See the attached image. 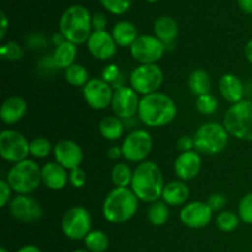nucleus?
<instances>
[{
  "mask_svg": "<svg viewBox=\"0 0 252 252\" xmlns=\"http://www.w3.org/2000/svg\"><path fill=\"white\" fill-rule=\"evenodd\" d=\"M213 211L207 202H191L185 204L180 211L182 224L189 229H203L211 223Z\"/></svg>",
  "mask_w": 252,
  "mask_h": 252,
  "instance_id": "obj_16",
  "label": "nucleus"
},
{
  "mask_svg": "<svg viewBox=\"0 0 252 252\" xmlns=\"http://www.w3.org/2000/svg\"><path fill=\"white\" fill-rule=\"evenodd\" d=\"M196 107L201 115L204 116H211L218 108V101L211 94H206V95H202L197 97L196 101Z\"/></svg>",
  "mask_w": 252,
  "mask_h": 252,
  "instance_id": "obj_35",
  "label": "nucleus"
},
{
  "mask_svg": "<svg viewBox=\"0 0 252 252\" xmlns=\"http://www.w3.org/2000/svg\"><path fill=\"white\" fill-rule=\"evenodd\" d=\"M147 1H149V2H158V1H159V0H147Z\"/></svg>",
  "mask_w": 252,
  "mask_h": 252,
  "instance_id": "obj_53",
  "label": "nucleus"
},
{
  "mask_svg": "<svg viewBox=\"0 0 252 252\" xmlns=\"http://www.w3.org/2000/svg\"><path fill=\"white\" fill-rule=\"evenodd\" d=\"M133 179V171L127 164L123 162H118L113 166L112 171H111V180H112L113 185L116 187H126L130 186Z\"/></svg>",
  "mask_w": 252,
  "mask_h": 252,
  "instance_id": "obj_32",
  "label": "nucleus"
},
{
  "mask_svg": "<svg viewBox=\"0 0 252 252\" xmlns=\"http://www.w3.org/2000/svg\"><path fill=\"white\" fill-rule=\"evenodd\" d=\"M238 4L244 12L252 15V0H238Z\"/></svg>",
  "mask_w": 252,
  "mask_h": 252,
  "instance_id": "obj_47",
  "label": "nucleus"
},
{
  "mask_svg": "<svg viewBox=\"0 0 252 252\" xmlns=\"http://www.w3.org/2000/svg\"><path fill=\"white\" fill-rule=\"evenodd\" d=\"M91 25H93L94 31H102L106 29L107 25V19L102 12H96L91 16Z\"/></svg>",
  "mask_w": 252,
  "mask_h": 252,
  "instance_id": "obj_43",
  "label": "nucleus"
},
{
  "mask_svg": "<svg viewBox=\"0 0 252 252\" xmlns=\"http://www.w3.org/2000/svg\"><path fill=\"white\" fill-rule=\"evenodd\" d=\"M98 130H100V134L106 140L115 142V140H118L122 137L125 128H123V123L121 118H118L117 116H107V117H103L100 121Z\"/></svg>",
  "mask_w": 252,
  "mask_h": 252,
  "instance_id": "obj_27",
  "label": "nucleus"
},
{
  "mask_svg": "<svg viewBox=\"0 0 252 252\" xmlns=\"http://www.w3.org/2000/svg\"><path fill=\"white\" fill-rule=\"evenodd\" d=\"M30 142L22 133L14 129H5L0 133V155L5 161L17 164L27 159Z\"/></svg>",
  "mask_w": 252,
  "mask_h": 252,
  "instance_id": "obj_10",
  "label": "nucleus"
},
{
  "mask_svg": "<svg viewBox=\"0 0 252 252\" xmlns=\"http://www.w3.org/2000/svg\"><path fill=\"white\" fill-rule=\"evenodd\" d=\"M100 2L111 14L122 15L129 10L132 0H100Z\"/></svg>",
  "mask_w": 252,
  "mask_h": 252,
  "instance_id": "obj_37",
  "label": "nucleus"
},
{
  "mask_svg": "<svg viewBox=\"0 0 252 252\" xmlns=\"http://www.w3.org/2000/svg\"><path fill=\"white\" fill-rule=\"evenodd\" d=\"M76 56H78V49H76V44L71 43V42L65 41L64 43L59 44L56 47L52 56V62H53L54 66L59 69H68L73 64H75Z\"/></svg>",
  "mask_w": 252,
  "mask_h": 252,
  "instance_id": "obj_26",
  "label": "nucleus"
},
{
  "mask_svg": "<svg viewBox=\"0 0 252 252\" xmlns=\"http://www.w3.org/2000/svg\"><path fill=\"white\" fill-rule=\"evenodd\" d=\"M166 46L150 34H142L130 47V54L139 64H157L162 58Z\"/></svg>",
  "mask_w": 252,
  "mask_h": 252,
  "instance_id": "obj_12",
  "label": "nucleus"
},
{
  "mask_svg": "<svg viewBox=\"0 0 252 252\" xmlns=\"http://www.w3.org/2000/svg\"><path fill=\"white\" fill-rule=\"evenodd\" d=\"M122 155L129 162H143L153 149V139L149 132L135 129L130 132L123 140Z\"/></svg>",
  "mask_w": 252,
  "mask_h": 252,
  "instance_id": "obj_11",
  "label": "nucleus"
},
{
  "mask_svg": "<svg viewBox=\"0 0 252 252\" xmlns=\"http://www.w3.org/2000/svg\"><path fill=\"white\" fill-rule=\"evenodd\" d=\"M9 212L16 220L22 223H34L42 218V207L30 194H17L9 203Z\"/></svg>",
  "mask_w": 252,
  "mask_h": 252,
  "instance_id": "obj_14",
  "label": "nucleus"
},
{
  "mask_svg": "<svg viewBox=\"0 0 252 252\" xmlns=\"http://www.w3.org/2000/svg\"><path fill=\"white\" fill-rule=\"evenodd\" d=\"M219 93L221 97L230 105L240 102L244 100L245 88L243 81L235 74H224L219 80Z\"/></svg>",
  "mask_w": 252,
  "mask_h": 252,
  "instance_id": "obj_21",
  "label": "nucleus"
},
{
  "mask_svg": "<svg viewBox=\"0 0 252 252\" xmlns=\"http://www.w3.org/2000/svg\"><path fill=\"white\" fill-rule=\"evenodd\" d=\"M139 102V94L135 93L130 86H122L115 90L111 107L118 118L128 120L138 115Z\"/></svg>",
  "mask_w": 252,
  "mask_h": 252,
  "instance_id": "obj_15",
  "label": "nucleus"
},
{
  "mask_svg": "<svg viewBox=\"0 0 252 252\" xmlns=\"http://www.w3.org/2000/svg\"><path fill=\"white\" fill-rule=\"evenodd\" d=\"M0 252H9V250H7V249H5V248H1V249H0Z\"/></svg>",
  "mask_w": 252,
  "mask_h": 252,
  "instance_id": "obj_52",
  "label": "nucleus"
},
{
  "mask_svg": "<svg viewBox=\"0 0 252 252\" xmlns=\"http://www.w3.org/2000/svg\"><path fill=\"white\" fill-rule=\"evenodd\" d=\"M86 172L81 167H76L69 172V182L75 189H81L86 184Z\"/></svg>",
  "mask_w": 252,
  "mask_h": 252,
  "instance_id": "obj_39",
  "label": "nucleus"
},
{
  "mask_svg": "<svg viewBox=\"0 0 252 252\" xmlns=\"http://www.w3.org/2000/svg\"><path fill=\"white\" fill-rule=\"evenodd\" d=\"M169 206L164 201H157L150 203L148 209V220L154 226H162L169 219Z\"/></svg>",
  "mask_w": 252,
  "mask_h": 252,
  "instance_id": "obj_29",
  "label": "nucleus"
},
{
  "mask_svg": "<svg viewBox=\"0 0 252 252\" xmlns=\"http://www.w3.org/2000/svg\"><path fill=\"white\" fill-rule=\"evenodd\" d=\"M0 16H1V29H0V39H4L5 34H6L7 26H9V20H7L6 14L4 11L0 12Z\"/></svg>",
  "mask_w": 252,
  "mask_h": 252,
  "instance_id": "obj_46",
  "label": "nucleus"
},
{
  "mask_svg": "<svg viewBox=\"0 0 252 252\" xmlns=\"http://www.w3.org/2000/svg\"><path fill=\"white\" fill-rule=\"evenodd\" d=\"M107 155L110 157V159H112V160L120 159L121 157H123L122 148L118 147V145H113V147H111L110 149L107 150Z\"/></svg>",
  "mask_w": 252,
  "mask_h": 252,
  "instance_id": "obj_45",
  "label": "nucleus"
},
{
  "mask_svg": "<svg viewBox=\"0 0 252 252\" xmlns=\"http://www.w3.org/2000/svg\"><path fill=\"white\" fill-rule=\"evenodd\" d=\"M137 196L128 187H116L106 196L102 204L103 218L112 224L130 220L138 211Z\"/></svg>",
  "mask_w": 252,
  "mask_h": 252,
  "instance_id": "obj_3",
  "label": "nucleus"
},
{
  "mask_svg": "<svg viewBox=\"0 0 252 252\" xmlns=\"http://www.w3.org/2000/svg\"><path fill=\"white\" fill-rule=\"evenodd\" d=\"M53 148L49 139L44 137H37L30 142V154L36 159H44L51 154Z\"/></svg>",
  "mask_w": 252,
  "mask_h": 252,
  "instance_id": "obj_34",
  "label": "nucleus"
},
{
  "mask_svg": "<svg viewBox=\"0 0 252 252\" xmlns=\"http://www.w3.org/2000/svg\"><path fill=\"white\" fill-rule=\"evenodd\" d=\"M194 148L207 155H216L223 152L229 143V133L223 125L206 122L194 133Z\"/></svg>",
  "mask_w": 252,
  "mask_h": 252,
  "instance_id": "obj_7",
  "label": "nucleus"
},
{
  "mask_svg": "<svg viewBox=\"0 0 252 252\" xmlns=\"http://www.w3.org/2000/svg\"><path fill=\"white\" fill-rule=\"evenodd\" d=\"M86 250L90 252H105L110 246L108 236L101 230H91L84 239Z\"/></svg>",
  "mask_w": 252,
  "mask_h": 252,
  "instance_id": "obj_30",
  "label": "nucleus"
},
{
  "mask_svg": "<svg viewBox=\"0 0 252 252\" xmlns=\"http://www.w3.org/2000/svg\"><path fill=\"white\" fill-rule=\"evenodd\" d=\"M0 56L6 61H17L22 58L24 52L16 42H7L6 44H2L0 47Z\"/></svg>",
  "mask_w": 252,
  "mask_h": 252,
  "instance_id": "obj_38",
  "label": "nucleus"
},
{
  "mask_svg": "<svg viewBox=\"0 0 252 252\" xmlns=\"http://www.w3.org/2000/svg\"><path fill=\"white\" fill-rule=\"evenodd\" d=\"M223 126L231 137L252 142V101L243 100L231 105L224 116Z\"/></svg>",
  "mask_w": 252,
  "mask_h": 252,
  "instance_id": "obj_6",
  "label": "nucleus"
},
{
  "mask_svg": "<svg viewBox=\"0 0 252 252\" xmlns=\"http://www.w3.org/2000/svg\"><path fill=\"white\" fill-rule=\"evenodd\" d=\"M177 148L181 153L191 152L194 148V140L193 138L187 137V135H182L179 140H177Z\"/></svg>",
  "mask_w": 252,
  "mask_h": 252,
  "instance_id": "obj_44",
  "label": "nucleus"
},
{
  "mask_svg": "<svg viewBox=\"0 0 252 252\" xmlns=\"http://www.w3.org/2000/svg\"><path fill=\"white\" fill-rule=\"evenodd\" d=\"M164 176L154 161H143L133 171L130 189L137 198L145 203H153L161 198L164 191Z\"/></svg>",
  "mask_w": 252,
  "mask_h": 252,
  "instance_id": "obj_1",
  "label": "nucleus"
},
{
  "mask_svg": "<svg viewBox=\"0 0 252 252\" xmlns=\"http://www.w3.org/2000/svg\"><path fill=\"white\" fill-rule=\"evenodd\" d=\"M69 182V174L65 167L57 161L48 162L42 166V184L49 189H63Z\"/></svg>",
  "mask_w": 252,
  "mask_h": 252,
  "instance_id": "obj_20",
  "label": "nucleus"
},
{
  "mask_svg": "<svg viewBox=\"0 0 252 252\" xmlns=\"http://www.w3.org/2000/svg\"><path fill=\"white\" fill-rule=\"evenodd\" d=\"M65 41H66V39L64 38V36L61 33V32H59V33H57V34H54L53 42H54V44H56V47L59 46V44L64 43V42H65Z\"/></svg>",
  "mask_w": 252,
  "mask_h": 252,
  "instance_id": "obj_50",
  "label": "nucleus"
},
{
  "mask_svg": "<svg viewBox=\"0 0 252 252\" xmlns=\"http://www.w3.org/2000/svg\"><path fill=\"white\" fill-rule=\"evenodd\" d=\"M154 33L165 46L174 43L179 36V26L177 22L170 16H161L155 21Z\"/></svg>",
  "mask_w": 252,
  "mask_h": 252,
  "instance_id": "obj_24",
  "label": "nucleus"
},
{
  "mask_svg": "<svg viewBox=\"0 0 252 252\" xmlns=\"http://www.w3.org/2000/svg\"><path fill=\"white\" fill-rule=\"evenodd\" d=\"M189 90L198 97V96L209 94L212 88V81L209 74L203 69H196L189 74Z\"/></svg>",
  "mask_w": 252,
  "mask_h": 252,
  "instance_id": "obj_28",
  "label": "nucleus"
},
{
  "mask_svg": "<svg viewBox=\"0 0 252 252\" xmlns=\"http://www.w3.org/2000/svg\"><path fill=\"white\" fill-rule=\"evenodd\" d=\"M113 86L101 78H94L89 80L83 88V96L89 107L95 111L106 110L111 106L113 98Z\"/></svg>",
  "mask_w": 252,
  "mask_h": 252,
  "instance_id": "obj_13",
  "label": "nucleus"
},
{
  "mask_svg": "<svg viewBox=\"0 0 252 252\" xmlns=\"http://www.w3.org/2000/svg\"><path fill=\"white\" fill-rule=\"evenodd\" d=\"M202 167V159L194 150L181 153L176 158L174 164V171L181 181H191L198 176Z\"/></svg>",
  "mask_w": 252,
  "mask_h": 252,
  "instance_id": "obj_19",
  "label": "nucleus"
},
{
  "mask_svg": "<svg viewBox=\"0 0 252 252\" xmlns=\"http://www.w3.org/2000/svg\"><path fill=\"white\" fill-rule=\"evenodd\" d=\"M176 115V103L166 94L158 91L140 97L138 117L148 127L169 125L175 120Z\"/></svg>",
  "mask_w": 252,
  "mask_h": 252,
  "instance_id": "obj_2",
  "label": "nucleus"
},
{
  "mask_svg": "<svg viewBox=\"0 0 252 252\" xmlns=\"http://www.w3.org/2000/svg\"><path fill=\"white\" fill-rule=\"evenodd\" d=\"M164 81V71L158 64H139L129 75L130 88L139 95L158 93Z\"/></svg>",
  "mask_w": 252,
  "mask_h": 252,
  "instance_id": "obj_8",
  "label": "nucleus"
},
{
  "mask_svg": "<svg viewBox=\"0 0 252 252\" xmlns=\"http://www.w3.org/2000/svg\"><path fill=\"white\" fill-rule=\"evenodd\" d=\"M118 78H121V71L116 64H108L105 69L102 70V78L105 81H107L108 84H111L112 86H115V84L117 83Z\"/></svg>",
  "mask_w": 252,
  "mask_h": 252,
  "instance_id": "obj_40",
  "label": "nucleus"
},
{
  "mask_svg": "<svg viewBox=\"0 0 252 252\" xmlns=\"http://www.w3.org/2000/svg\"><path fill=\"white\" fill-rule=\"evenodd\" d=\"M53 154L56 161L69 171L76 169V167H80L84 160V153L80 145L74 140L69 139H64L57 143L53 148Z\"/></svg>",
  "mask_w": 252,
  "mask_h": 252,
  "instance_id": "obj_18",
  "label": "nucleus"
},
{
  "mask_svg": "<svg viewBox=\"0 0 252 252\" xmlns=\"http://www.w3.org/2000/svg\"><path fill=\"white\" fill-rule=\"evenodd\" d=\"M245 57L249 61V63L252 64V38L246 43L245 46Z\"/></svg>",
  "mask_w": 252,
  "mask_h": 252,
  "instance_id": "obj_48",
  "label": "nucleus"
},
{
  "mask_svg": "<svg viewBox=\"0 0 252 252\" xmlns=\"http://www.w3.org/2000/svg\"><path fill=\"white\" fill-rule=\"evenodd\" d=\"M113 39L118 47H132L135 39L138 38V30L134 24L129 21H120L113 26L112 32Z\"/></svg>",
  "mask_w": 252,
  "mask_h": 252,
  "instance_id": "obj_25",
  "label": "nucleus"
},
{
  "mask_svg": "<svg viewBox=\"0 0 252 252\" xmlns=\"http://www.w3.org/2000/svg\"><path fill=\"white\" fill-rule=\"evenodd\" d=\"M73 252H90V251H88V250H81V249H78V250H74Z\"/></svg>",
  "mask_w": 252,
  "mask_h": 252,
  "instance_id": "obj_51",
  "label": "nucleus"
},
{
  "mask_svg": "<svg viewBox=\"0 0 252 252\" xmlns=\"http://www.w3.org/2000/svg\"><path fill=\"white\" fill-rule=\"evenodd\" d=\"M91 30V15L83 5H71L59 19V32L74 44L86 43L93 33Z\"/></svg>",
  "mask_w": 252,
  "mask_h": 252,
  "instance_id": "obj_4",
  "label": "nucleus"
},
{
  "mask_svg": "<svg viewBox=\"0 0 252 252\" xmlns=\"http://www.w3.org/2000/svg\"><path fill=\"white\" fill-rule=\"evenodd\" d=\"M5 180L17 194H31L42 184V167L33 160L26 159L15 164Z\"/></svg>",
  "mask_w": 252,
  "mask_h": 252,
  "instance_id": "obj_5",
  "label": "nucleus"
},
{
  "mask_svg": "<svg viewBox=\"0 0 252 252\" xmlns=\"http://www.w3.org/2000/svg\"><path fill=\"white\" fill-rule=\"evenodd\" d=\"M225 203H226V198L224 197V194L221 193L212 194V196L208 198V201H207V204L211 207V209L213 212L220 211V209L225 206Z\"/></svg>",
  "mask_w": 252,
  "mask_h": 252,
  "instance_id": "obj_42",
  "label": "nucleus"
},
{
  "mask_svg": "<svg viewBox=\"0 0 252 252\" xmlns=\"http://www.w3.org/2000/svg\"><path fill=\"white\" fill-rule=\"evenodd\" d=\"M239 223H240V217H239V214L234 213L231 211H224L219 213L216 220L219 230L224 231V233L234 231L239 226Z\"/></svg>",
  "mask_w": 252,
  "mask_h": 252,
  "instance_id": "obj_33",
  "label": "nucleus"
},
{
  "mask_svg": "<svg viewBox=\"0 0 252 252\" xmlns=\"http://www.w3.org/2000/svg\"><path fill=\"white\" fill-rule=\"evenodd\" d=\"M89 52L94 58L98 61H110L116 56L117 44L113 39L112 34L106 30L102 31H93L86 42Z\"/></svg>",
  "mask_w": 252,
  "mask_h": 252,
  "instance_id": "obj_17",
  "label": "nucleus"
},
{
  "mask_svg": "<svg viewBox=\"0 0 252 252\" xmlns=\"http://www.w3.org/2000/svg\"><path fill=\"white\" fill-rule=\"evenodd\" d=\"M16 252H42L41 249L37 248L36 245H25L21 249H19Z\"/></svg>",
  "mask_w": 252,
  "mask_h": 252,
  "instance_id": "obj_49",
  "label": "nucleus"
},
{
  "mask_svg": "<svg viewBox=\"0 0 252 252\" xmlns=\"http://www.w3.org/2000/svg\"><path fill=\"white\" fill-rule=\"evenodd\" d=\"M12 189L6 180H0V207L4 208L11 201Z\"/></svg>",
  "mask_w": 252,
  "mask_h": 252,
  "instance_id": "obj_41",
  "label": "nucleus"
},
{
  "mask_svg": "<svg viewBox=\"0 0 252 252\" xmlns=\"http://www.w3.org/2000/svg\"><path fill=\"white\" fill-rule=\"evenodd\" d=\"M189 197V189L185 181L175 180L165 185L162 191V201L170 207L184 206Z\"/></svg>",
  "mask_w": 252,
  "mask_h": 252,
  "instance_id": "obj_23",
  "label": "nucleus"
},
{
  "mask_svg": "<svg viewBox=\"0 0 252 252\" xmlns=\"http://www.w3.org/2000/svg\"><path fill=\"white\" fill-rule=\"evenodd\" d=\"M238 214L240 220L245 224L252 225V192L246 193L239 202Z\"/></svg>",
  "mask_w": 252,
  "mask_h": 252,
  "instance_id": "obj_36",
  "label": "nucleus"
},
{
  "mask_svg": "<svg viewBox=\"0 0 252 252\" xmlns=\"http://www.w3.org/2000/svg\"><path fill=\"white\" fill-rule=\"evenodd\" d=\"M26 112V101L20 96H11L7 97L0 107V120L5 125H15L25 117Z\"/></svg>",
  "mask_w": 252,
  "mask_h": 252,
  "instance_id": "obj_22",
  "label": "nucleus"
},
{
  "mask_svg": "<svg viewBox=\"0 0 252 252\" xmlns=\"http://www.w3.org/2000/svg\"><path fill=\"white\" fill-rule=\"evenodd\" d=\"M62 230L70 240H84L91 231L90 212L81 206L69 208L62 218Z\"/></svg>",
  "mask_w": 252,
  "mask_h": 252,
  "instance_id": "obj_9",
  "label": "nucleus"
},
{
  "mask_svg": "<svg viewBox=\"0 0 252 252\" xmlns=\"http://www.w3.org/2000/svg\"><path fill=\"white\" fill-rule=\"evenodd\" d=\"M65 80L75 88H84L89 83V71L81 64H73L65 69Z\"/></svg>",
  "mask_w": 252,
  "mask_h": 252,
  "instance_id": "obj_31",
  "label": "nucleus"
}]
</instances>
